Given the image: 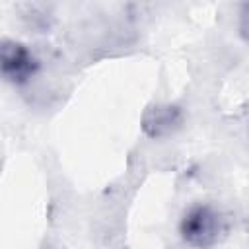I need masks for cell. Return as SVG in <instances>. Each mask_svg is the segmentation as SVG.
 <instances>
[{
    "label": "cell",
    "mask_w": 249,
    "mask_h": 249,
    "mask_svg": "<svg viewBox=\"0 0 249 249\" xmlns=\"http://www.w3.org/2000/svg\"><path fill=\"white\" fill-rule=\"evenodd\" d=\"M224 216L210 204H193L179 222L183 241L196 249H208L226 235Z\"/></svg>",
    "instance_id": "obj_1"
},
{
    "label": "cell",
    "mask_w": 249,
    "mask_h": 249,
    "mask_svg": "<svg viewBox=\"0 0 249 249\" xmlns=\"http://www.w3.org/2000/svg\"><path fill=\"white\" fill-rule=\"evenodd\" d=\"M183 123V113L177 105L171 103H156L150 105L142 113V130L150 138H163L175 132Z\"/></svg>",
    "instance_id": "obj_3"
},
{
    "label": "cell",
    "mask_w": 249,
    "mask_h": 249,
    "mask_svg": "<svg viewBox=\"0 0 249 249\" xmlns=\"http://www.w3.org/2000/svg\"><path fill=\"white\" fill-rule=\"evenodd\" d=\"M39 70L33 51L16 39H0V76L12 84L29 82Z\"/></svg>",
    "instance_id": "obj_2"
}]
</instances>
